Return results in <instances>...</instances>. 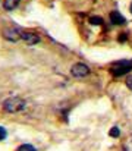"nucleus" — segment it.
<instances>
[{
    "mask_svg": "<svg viewBox=\"0 0 132 151\" xmlns=\"http://www.w3.org/2000/svg\"><path fill=\"white\" fill-rule=\"evenodd\" d=\"M25 109V100L21 97H9L3 103V110L6 113H19Z\"/></svg>",
    "mask_w": 132,
    "mask_h": 151,
    "instance_id": "nucleus-1",
    "label": "nucleus"
},
{
    "mask_svg": "<svg viewBox=\"0 0 132 151\" xmlns=\"http://www.w3.org/2000/svg\"><path fill=\"white\" fill-rule=\"evenodd\" d=\"M129 70H132V60H129V62L123 60V62H118V63H115L113 68L110 69V73H112L113 76H120V75L128 73Z\"/></svg>",
    "mask_w": 132,
    "mask_h": 151,
    "instance_id": "nucleus-2",
    "label": "nucleus"
},
{
    "mask_svg": "<svg viewBox=\"0 0 132 151\" xmlns=\"http://www.w3.org/2000/svg\"><path fill=\"white\" fill-rule=\"evenodd\" d=\"M71 73L74 78H85L89 75V68L85 63H75L71 69Z\"/></svg>",
    "mask_w": 132,
    "mask_h": 151,
    "instance_id": "nucleus-3",
    "label": "nucleus"
},
{
    "mask_svg": "<svg viewBox=\"0 0 132 151\" xmlns=\"http://www.w3.org/2000/svg\"><path fill=\"white\" fill-rule=\"evenodd\" d=\"M21 34H22V31H19L18 28H4L3 29V37L10 43H16L18 40H21Z\"/></svg>",
    "mask_w": 132,
    "mask_h": 151,
    "instance_id": "nucleus-4",
    "label": "nucleus"
},
{
    "mask_svg": "<svg viewBox=\"0 0 132 151\" xmlns=\"http://www.w3.org/2000/svg\"><path fill=\"white\" fill-rule=\"evenodd\" d=\"M21 40L25 41V43L30 44V46L38 44V43L41 41V38H40L38 34H35V32H27V31H22V34H21Z\"/></svg>",
    "mask_w": 132,
    "mask_h": 151,
    "instance_id": "nucleus-5",
    "label": "nucleus"
},
{
    "mask_svg": "<svg viewBox=\"0 0 132 151\" xmlns=\"http://www.w3.org/2000/svg\"><path fill=\"white\" fill-rule=\"evenodd\" d=\"M110 21H112V24H115V25H125V24H126V19H125L118 10H112V12H110Z\"/></svg>",
    "mask_w": 132,
    "mask_h": 151,
    "instance_id": "nucleus-6",
    "label": "nucleus"
},
{
    "mask_svg": "<svg viewBox=\"0 0 132 151\" xmlns=\"http://www.w3.org/2000/svg\"><path fill=\"white\" fill-rule=\"evenodd\" d=\"M19 1L21 0H3V7L4 10H13L19 6Z\"/></svg>",
    "mask_w": 132,
    "mask_h": 151,
    "instance_id": "nucleus-7",
    "label": "nucleus"
},
{
    "mask_svg": "<svg viewBox=\"0 0 132 151\" xmlns=\"http://www.w3.org/2000/svg\"><path fill=\"white\" fill-rule=\"evenodd\" d=\"M88 22H89L91 25H101V24H103V18H101V16H89Z\"/></svg>",
    "mask_w": 132,
    "mask_h": 151,
    "instance_id": "nucleus-8",
    "label": "nucleus"
},
{
    "mask_svg": "<svg viewBox=\"0 0 132 151\" xmlns=\"http://www.w3.org/2000/svg\"><path fill=\"white\" fill-rule=\"evenodd\" d=\"M18 151H35V148L31 144H22L18 147Z\"/></svg>",
    "mask_w": 132,
    "mask_h": 151,
    "instance_id": "nucleus-9",
    "label": "nucleus"
},
{
    "mask_svg": "<svg viewBox=\"0 0 132 151\" xmlns=\"http://www.w3.org/2000/svg\"><path fill=\"white\" fill-rule=\"evenodd\" d=\"M109 135H110L112 138H118V137L120 135V131H119V128H116V126H113V128L110 129V132H109Z\"/></svg>",
    "mask_w": 132,
    "mask_h": 151,
    "instance_id": "nucleus-10",
    "label": "nucleus"
},
{
    "mask_svg": "<svg viewBox=\"0 0 132 151\" xmlns=\"http://www.w3.org/2000/svg\"><path fill=\"white\" fill-rule=\"evenodd\" d=\"M6 135H7V134H6V129L0 126V141H3V139L6 138Z\"/></svg>",
    "mask_w": 132,
    "mask_h": 151,
    "instance_id": "nucleus-11",
    "label": "nucleus"
},
{
    "mask_svg": "<svg viewBox=\"0 0 132 151\" xmlns=\"http://www.w3.org/2000/svg\"><path fill=\"white\" fill-rule=\"evenodd\" d=\"M126 87L132 91V75H129V76H128V79H126Z\"/></svg>",
    "mask_w": 132,
    "mask_h": 151,
    "instance_id": "nucleus-12",
    "label": "nucleus"
},
{
    "mask_svg": "<svg viewBox=\"0 0 132 151\" xmlns=\"http://www.w3.org/2000/svg\"><path fill=\"white\" fill-rule=\"evenodd\" d=\"M126 40H128V35H126V34H120V35H119V41H120V43H125Z\"/></svg>",
    "mask_w": 132,
    "mask_h": 151,
    "instance_id": "nucleus-13",
    "label": "nucleus"
},
{
    "mask_svg": "<svg viewBox=\"0 0 132 151\" xmlns=\"http://www.w3.org/2000/svg\"><path fill=\"white\" fill-rule=\"evenodd\" d=\"M129 10H131V13H132V3H131V6H129Z\"/></svg>",
    "mask_w": 132,
    "mask_h": 151,
    "instance_id": "nucleus-14",
    "label": "nucleus"
}]
</instances>
